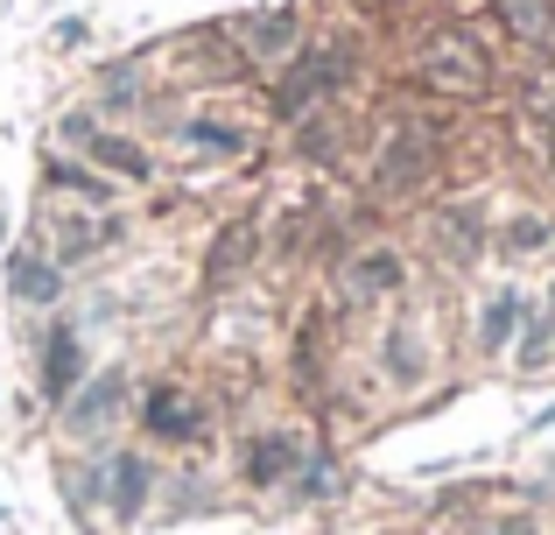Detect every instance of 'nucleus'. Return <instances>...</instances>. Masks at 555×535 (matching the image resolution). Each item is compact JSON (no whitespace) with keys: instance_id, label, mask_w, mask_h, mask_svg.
Wrapping results in <instances>:
<instances>
[{"instance_id":"6e6552de","label":"nucleus","mask_w":555,"mask_h":535,"mask_svg":"<svg viewBox=\"0 0 555 535\" xmlns=\"http://www.w3.org/2000/svg\"><path fill=\"white\" fill-rule=\"evenodd\" d=\"M106 500H113V514H120V522H134V514H141V500H149V466H141V458L134 451H120V458H113V466H106Z\"/></svg>"},{"instance_id":"7ed1b4c3","label":"nucleus","mask_w":555,"mask_h":535,"mask_svg":"<svg viewBox=\"0 0 555 535\" xmlns=\"http://www.w3.org/2000/svg\"><path fill=\"white\" fill-rule=\"evenodd\" d=\"M120 395H127V381H120V373H99V381H78V387L64 395V430H78V437L106 430V416L120 409Z\"/></svg>"},{"instance_id":"20e7f679","label":"nucleus","mask_w":555,"mask_h":535,"mask_svg":"<svg viewBox=\"0 0 555 535\" xmlns=\"http://www.w3.org/2000/svg\"><path fill=\"white\" fill-rule=\"evenodd\" d=\"M64 135H78V149L92 155V163H106V169H120V177H149V155L134 149V141H120V135H106V127H92L85 113H70L64 120Z\"/></svg>"},{"instance_id":"0eeeda50","label":"nucleus","mask_w":555,"mask_h":535,"mask_svg":"<svg viewBox=\"0 0 555 535\" xmlns=\"http://www.w3.org/2000/svg\"><path fill=\"white\" fill-rule=\"evenodd\" d=\"M149 430L155 437H204V416H197V402L190 395H177V387H155L149 395Z\"/></svg>"},{"instance_id":"423d86ee","label":"nucleus","mask_w":555,"mask_h":535,"mask_svg":"<svg viewBox=\"0 0 555 535\" xmlns=\"http://www.w3.org/2000/svg\"><path fill=\"white\" fill-rule=\"evenodd\" d=\"M8 296L22 303H56L64 296V275H56V262H42V254H8Z\"/></svg>"},{"instance_id":"1a4fd4ad","label":"nucleus","mask_w":555,"mask_h":535,"mask_svg":"<svg viewBox=\"0 0 555 535\" xmlns=\"http://www.w3.org/2000/svg\"><path fill=\"white\" fill-rule=\"evenodd\" d=\"M387 289H401V254H359V262L345 268V296L352 303L387 296Z\"/></svg>"},{"instance_id":"9d476101","label":"nucleus","mask_w":555,"mask_h":535,"mask_svg":"<svg viewBox=\"0 0 555 535\" xmlns=\"http://www.w3.org/2000/svg\"><path fill=\"white\" fill-rule=\"evenodd\" d=\"M422 169H429V141L422 135H393L387 163H379V191H408V183H422Z\"/></svg>"},{"instance_id":"2eb2a0df","label":"nucleus","mask_w":555,"mask_h":535,"mask_svg":"<svg viewBox=\"0 0 555 535\" xmlns=\"http://www.w3.org/2000/svg\"><path fill=\"white\" fill-rule=\"evenodd\" d=\"M288 458H296L288 437H260L254 451H246V472H254V480H274V472H288Z\"/></svg>"},{"instance_id":"f8f14e48","label":"nucleus","mask_w":555,"mask_h":535,"mask_svg":"<svg viewBox=\"0 0 555 535\" xmlns=\"http://www.w3.org/2000/svg\"><path fill=\"white\" fill-rule=\"evenodd\" d=\"M500 22L520 42H555V0H500Z\"/></svg>"},{"instance_id":"39448f33","label":"nucleus","mask_w":555,"mask_h":535,"mask_svg":"<svg viewBox=\"0 0 555 535\" xmlns=\"http://www.w3.org/2000/svg\"><path fill=\"white\" fill-rule=\"evenodd\" d=\"M113 240H120V226L113 219H85V212H64V219H56V262H92L99 247H113Z\"/></svg>"},{"instance_id":"4468645a","label":"nucleus","mask_w":555,"mask_h":535,"mask_svg":"<svg viewBox=\"0 0 555 535\" xmlns=\"http://www.w3.org/2000/svg\"><path fill=\"white\" fill-rule=\"evenodd\" d=\"M183 135L197 141V155H240V149H246V135H240V127H218V120H190Z\"/></svg>"},{"instance_id":"a211bd4d","label":"nucleus","mask_w":555,"mask_h":535,"mask_svg":"<svg viewBox=\"0 0 555 535\" xmlns=\"http://www.w3.org/2000/svg\"><path fill=\"white\" fill-rule=\"evenodd\" d=\"M246 240H254V233H246V226H232V233H225V240H218V262H211V275H225V268H240V262H246Z\"/></svg>"},{"instance_id":"f3484780","label":"nucleus","mask_w":555,"mask_h":535,"mask_svg":"<svg viewBox=\"0 0 555 535\" xmlns=\"http://www.w3.org/2000/svg\"><path fill=\"white\" fill-rule=\"evenodd\" d=\"M50 183H56V191H78L85 205H106V183H99L92 169H78V163H56V169H50Z\"/></svg>"},{"instance_id":"f257e3e1","label":"nucleus","mask_w":555,"mask_h":535,"mask_svg":"<svg viewBox=\"0 0 555 535\" xmlns=\"http://www.w3.org/2000/svg\"><path fill=\"white\" fill-rule=\"evenodd\" d=\"M422 85H436V92H486L492 64H486V50H478L472 36L443 28V36L422 50Z\"/></svg>"},{"instance_id":"aec40b11","label":"nucleus","mask_w":555,"mask_h":535,"mask_svg":"<svg viewBox=\"0 0 555 535\" xmlns=\"http://www.w3.org/2000/svg\"><path fill=\"white\" fill-rule=\"evenodd\" d=\"M534 106H548V113H555V71H548V78H534Z\"/></svg>"},{"instance_id":"6ab92c4d","label":"nucleus","mask_w":555,"mask_h":535,"mask_svg":"<svg viewBox=\"0 0 555 535\" xmlns=\"http://www.w3.org/2000/svg\"><path fill=\"white\" fill-rule=\"evenodd\" d=\"M464 535H534V522H520V514H506V522H478V528H464Z\"/></svg>"},{"instance_id":"9b49d317","label":"nucleus","mask_w":555,"mask_h":535,"mask_svg":"<svg viewBox=\"0 0 555 535\" xmlns=\"http://www.w3.org/2000/svg\"><path fill=\"white\" fill-rule=\"evenodd\" d=\"M85 381V353H78V331H56L50 339V367H42V387H50L56 402L70 395V387Z\"/></svg>"},{"instance_id":"dca6fc26","label":"nucleus","mask_w":555,"mask_h":535,"mask_svg":"<svg viewBox=\"0 0 555 535\" xmlns=\"http://www.w3.org/2000/svg\"><path fill=\"white\" fill-rule=\"evenodd\" d=\"M246 42H254L260 56H274V50H288V42H296V22H288V14H260V22L246 28Z\"/></svg>"},{"instance_id":"ddd939ff","label":"nucleus","mask_w":555,"mask_h":535,"mask_svg":"<svg viewBox=\"0 0 555 535\" xmlns=\"http://www.w3.org/2000/svg\"><path fill=\"white\" fill-rule=\"evenodd\" d=\"M514 324H520V303H514V296H492V303H486V324H478V345H486V353H500Z\"/></svg>"},{"instance_id":"f03ea898","label":"nucleus","mask_w":555,"mask_h":535,"mask_svg":"<svg viewBox=\"0 0 555 535\" xmlns=\"http://www.w3.org/2000/svg\"><path fill=\"white\" fill-rule=\"evenodd\" d=\"M338 78H345V56H338V50H310V56H296V64L282 71V92H274V106H282V113H302V106H317V99H324Z\"/></svg>"}]
</instances>
